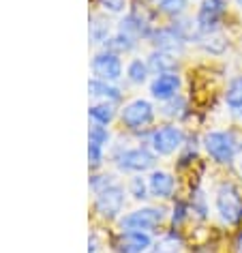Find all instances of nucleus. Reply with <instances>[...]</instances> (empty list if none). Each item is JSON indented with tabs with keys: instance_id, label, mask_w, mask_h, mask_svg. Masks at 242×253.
Here are the masks:
<instances>
[{
	"instance_id": "obj_1",
	"label": "nucleus",
	"mask_w": 242,
	"mask_h": 253,
	"mask_svg": "<svg viewBox=\"0 0 242 253\" xmlns=\"http://www.w3.org/2000/svg\"><path fill=\"white\" fill-rule=\"evenodd\" d=\"M214 206H216V212H219L223 223L234 225L242 219V198H240L238 189L234 185H229V182H223V185L216 189Z\"/></svg>"
},
{
	"instance_id": "obj_2",
	"label": "nucleus",
	"mask_w": 242,
	"mask_h": 253,
	"mask_svg": "<svg viewBox=\"0 0 242 253\" xmlns=\"http://www.w3.org/2000/svg\"><path fill=\"white\" fill-rule=\"evenodd\" d=\"M203 148L216 163H232L236 155V140L225 131H210L203 137Z\"/></svg>"
},
{
	"instance_id": "obj_3",
	"label": "nucleus",
	"mask_w": 242,
	"mask_h": 253,
	"mask_svg": "<svg viewBox=\"0 0 242 253\" xmlns=\"http://www.w3.org/2000/svg\"><path fill=\"white\" fill-rule=\"evenodd\" d=\"M155 163H157L155 153H150L146 146L124 148L116 155V166L122 172H146V169L155 168Z\"/></svg>"
},
{
	"instance_id": "obj_4",
	"label": "nucleus",
	"mask_w": 242,
	"mask_h": 253,
	"mask_svg": "<svg viewBox=\"0 0 242 253\" xmlns=\"http://www.w3.org/2000/svg\"><path fill=\"white\" fill-rule=\"evenodd\" d=\"M124 208V189L120 185H110L103 191L97 193L94 198V211H97L103 219H116Z\"/></svg>"
},
{
	"instance_id": "obj_5",
	"label": "nucleus",
	"mask_w": 242,
	"mask_h": 253,
	"mask_svg": "<svg viewBox=\"0 0 242 253\" xmlns=\"http://www.w3.org/2000/svg\"><path fill=\"white\" fill-rule=\"evenodd\" d=\"M165 219V212L161 208H139V211L129 212L120 219L122 230H137V232H150L157 225H161Z\"/></svg>"
},
{
	"instance_id": "obj_6",
	"label": "nucleus",
	"mask_w": 242,
	"mask_h": 253,
	"mask_svg": "<svg viewBox=\"0 0 242 253\" xmlns=\"http://www.w3.org/2000/svg\"><path fill=\"white\" fill-rule=\"evenodd\" d=\"M150 144L157 155H171L184 144V133L180 126L167 125V126L157 129L155 133L150 135Z\"/></svg>"
},
{
	"instance_id": "obj_7",
	"label": "nucleus",
	"mask_w": 242,
	"mask_h": 253,
	"mask_svg": "<svg viewBox=\"0 0 242 253\" xmlns=\"http://www.w3.org/2000/svg\"><path fill=\"white\" fill-rule=\"evenodd\" d=\"M92 73L94 78L103 82H116L122 78V62H120L116 52H99L92 58Z\"/></svg>"
},
{
	"instance_id": "obj_8",
	"label": "nucleus",
	"mask_w": 242,
	"mask_h": 253,
	"mask_svg": "<svg viewBox=\"0 0 242 253\" xmlns=\"http://www.w3.org/2000/svg\"><path fill=\"white\" fill-rule=\"evenodd\" d=\"M155 116V107L150 105V101L146 99H135L131 101L129 105H124V110L120 112V118H122L124 126L129 129H139V126H146Z\"/></svg>"
},
{
	"instance_id": "obj_9",
	"label": "nucleus",
	"mask_w": 242,
	"mask_h": 253,
	"mask_svg": "<svg viewBox=\"0 0 242 253\" xmlns=\"http://www.w3.org/2000/svg\"><path fill=\"white\" fill-rule=\"evenodd\" d=\"M152 245V238L148 232H137V230H122V234L116 240L118 253H144Z\"/></svg>"
},
{
	"instance_id": "obj_10",
	"label": "nucleus",
	"mask_w": 242,
	"mask_h": 253,
	"mask_svg": "<svg viewBox=\"0 0 242 253\" xmlns=\"http://www.w3.org/2000/svg\"><path fill=\"white\" fill-rule=\"evenodd\" d=\"M178 88H180V78L176 73H159L150 84V94L155 99L161 101H169L171 97L178 94Z\"/></svg>"
},
{
	"instance_id": "obj_11",
	"label": "nucleus",
	"mask_w": 242,
	"mask_h": 253,
	"mask_svg": "<svg viewBox=\"0 0 242 253\" xmlns=\"http://www.w3.org/2000/svg\"><path fill=\"white\" fill-rule=\"evenodd\" d=\"M223 13H225V0H203L197 13V24L202 30H212Z\"/></svg>"
},
{
	"instance_id": "obj_12",
	"label": "nucleus",
	"mask_w": 242,
	"mask_h": 253,
	"mask_svg": "<svg viewBox=\"0 0 242 253\" xmlns=\"http://www.w3.org/2000/svg\"><path fill=\"white\" fill-rule=\"evenodd\" d=\"M155 39V45L161 49V52H167V54H180L182 47H184V37L178 33L176 28H163V30H157L152 35Z\"/></svg>"
},
{
	"instance_id": "obj_13",
	"label": "nucleus",
	"mask_w": 242,
	"mask_h": 253,
	"mask_svg": "<svg viewBox=\"0 0 242 253\" xmlns=\"http://www.w3.org/2000/svg\"><path fill=\"white\" fill-rule=\"evenodd\" d=\"M148 189L155 198L165 200L174 193V178H171V174L157 169V172H152L150 178H148Z\"/></svg>"
},
{
	"instance_id": "obj_14",
	"label": "nucleus",
	"mask_w": 242,
	"mask_h": 253,
	"mask_svg": "<svg viewBox=\"0 0 242 253\" xmlns=\"http://www.w3.org/2000/svg\"><path fill=\"white\" fill-rule=\"evenodd\" d=\"M88 92L97 99H103V101H118L120 99V90L116 86H112V82H103L99 78H94L88 82Z\"/></svg>"
},
{
	"instance_id": "obj_15",
	"label": "nucleus",
	"mask_w": 242,
	"mask_h": 253,
	"mask_svg": "<svg viewBox=\"0 0 242 253\" xmlns=\"http://www.w3.org/2000/svg\"><path fill=\"white\" fill-rule=\"evenodd\" d=\"M197 41H200V45L203 49H208V52H212V54H221L223 49L227 47L225 37L214 33V30H202V35L197 37Z\"/></svg>"
},
{
	"instance_id": "obj_16",
	"label": "nucleus",
	"mask_w": 242,
	"mask_h": 253,
	"mask_svg": "<svg viewBox=\"0 0 242 253\" xmlns=\"http://www.w3.org/2000/svg\"><path fill=\"white\" fill-rule=\"evenodd\" d=\"M176 67V58L174 54H167V52H152L150 58H148V69H152V71L157 73H169L171 69Z\"/></svg>"
},
{
	"instance_id": "obj_17",
	"label": "nucleus",
	"mask_w": 242,
	"mask_h": 253,
	"mask_svg": "<svg viewBox=\"0 0 242 253\" xmlns=\"http://www.w3.org/2000/svg\"><path fill=\"white\" fill-rule=\"evenodd\" d=\"M225 103L234 112L242 107V75H236V78L229 80L227 90H225Z\"/></svg>"
},
{
	"instance_id": "obj_18",
	"label": "nucleus",
	"mask_w": 242,
	"mask_h": 253,
	"mask_svg": "<svg viewBox=\"0 0 242 253\" xmlns=\"http://www.w3.org/2000/svg\"><path fill=\"white\" fill-rule=\"evenodd\" d=\"M118 33H122L126 37H131V39H139L142 35H146V24L139 20L137 15H126L122 22H120V30Z\"/></svg>"
},
{
	"instance_id": "obj_19",
	"label": "nucleus",
	"mask_w": 242,
	"mask_h": 253,
	"mask_svg": "<svg viewBox=\"0 0 242 253\" xmlns=\"http://www.w3.org/2000/svg\"><path fill=\"white\" fill-rule=\"evenodd\" d=\"M114 116H116V112H114V105L110 101H101V103H94L90 107V118L94 120L97 125H107L112 123Z\"/></svg>"
},
{
	"instance_id": "obj_20",
	"label": "nucleus",
	"mask_w": 242,
	"mask_h": 253,
	"mask_svg": "<svg viewBox=\"0 0 242 253\" xmlns=\"http://www.w3.org/2000/svg\"><path fill=\"white\" fill-rule=\"evenodd\" d=\"M126 75L133 84H144L146 78H148V62H142L139 58L131 60L129 67H126Z\"/></svg>"
},
{
	"instance_id": "obj_21",
	"label": "nucleus",
	"mask_w": 242,
	"mask_h": 253,
	"mask_svg": "<svg viewBox=\"0 0 242 253\" xmlns=\"http://www.w3.org/2000/svg\"><path fill=\"white\" fill-rule=\"evenodd\" d=\"M107 35H110V24L103 17H92V24H90L92 43H107Z\"/></svg>"
},
{
	"instance_id": "obj_22",
	"label": "nucleus",
	"mask_w": 242,
	"mask_h": 253,
	"mask_svg": "<svg viewBox=\"0 0 242 253\" xmlns=\"http://www.w3.org/2000/svg\"><path fill=\"white\" fill-rule=\"evenodd\" d=\"M110 142V133H107L105 125H97L94 123L88 131V144H99V146H105Z\"/></svg>"
},
{
	"instance_id": "obj_23",
	"label": "nucleus",
	"mask_w": 242,
	"mask_h": 253,
	"mask_svg": "<svg viewBox=\"0 0 242 253\" xmlns=\"http://www.w3.org/2000/svg\"><path fill=\"white\" fill-rule=\"evenodd\" d=\"M110 45L114 52H131L133 47H135V39H131V37H126V35H122V33H118L114 39H107Z\"/></svg>"
},
{
	"instance_id": "obj_24",
	"label": "nucleus",
	"mask_w": 242,
	"mask_h": 253,
	"mask_svg": "<svg viewBox=\"0 0 242 253\" xmlns=\"http://www.w3.org/2000/svg\"><path fill=\"white\" fill-rule=\"evenodd\" d=\"M184 107H187V101H184L182 97H171L169 101H165V105H163V114L165 116H182L184 114Z\"/></svg>"
},
{
	"instance_id": "obj_25",
	"label": "nucleus",
	"mask_w": 242,
	"mask_h": 253,
	"mask_svg": "<svg viewBox=\"0 0 242 253\" xmlns=\"http://www.w3.org/2000/svg\"><path fill=\"white\" fill-rule=\"evenodd\" d=\"M159 7L169 15H180L187 9V0H159Z\"/></svg>"
},
{
	"instance_id": "obj_26",
	"label": "nucleus",
	"mask_w": 242,
	"mask_h": 253,
	"mask_svg": "<svg viewBox=\"0 0 242 253\" xmlns=\"http://www.w3.org/2000/svg\"><path fill=\"white\" fill-rule=\"evenodd\" d=\"M129 189H131V195L135 200H146L148 198V185H146V180L142 178V176H135V178L131 180V185H129Z\"/></svg>"
},
{
	"instance_id": "obj_27",
	"label": "nucleus",
	"mask_w": 242,
	"mask_h": 253,
	"mask_svg": "<svg viewBox=\"0 0 242 253\" xmlns=\"http://www.w3.org/2000/svg\"><path fill=\"white\" fill-rule=\"evenodd\" d=\"M88 161H90V168H99L103 163V146L88 144Z\"/></svg>"
},
{
	"instance_id": "obj_28",
	"label": "nucleus",
	"mask_w": 242,
	"mask_h": 253,
	"mask_svg": "<svg viewBox=\"0 0 242 253\" xmlns=\"http://www.w3.org/2000/svg\"><path fill=\"white\" fill-rule=\"evenodd\" d=\"M150 253H178V245H176L174 238H165V240H161V243H159Z\"/></svg>"
},
{
	"instance_id": "obj_29",
	"label": "nucleus",
	"mask_w": 242,
	"mask_h": 253,
	"mask_svg": "<svg viewBox=\"0 0 242 253\" xmlns=\"http://www.w3.org/2000/svg\"><path fill=\"white\" fill-rule=\"evenodd\" d=\"M110 185H114V178H112V176H94V178L90 180V187H92L94 193L103 191V189L110 187Z\"/></svg>"
},
{
	"instance_id": "obj_30",
	"label": "nucleus",
	"mask_w": 242,
	"mask_h": 253,
	"mask_svg": "<svg viewBox=\"0 0 242 253\" xmlns=\"http://www.w3.org/2000/svg\"><path fill=\"white\" fill-rule=\"evenodd\" d=\"M99 4L105 11H110V13H120V11L124 9L126 0H99Z\"/></svg>"
},
{
	"instance_id": "obj_31",
	"label": "nucleus",
	"mask_w": 242,
	"mask_h": 253,
	"mask_svg": "<svg viewBox=\"0 0 242 253\" xmlns=\"http://www.w3.org/2000/svg\"><path fill=\"white\" fill-rule=\"evenodd\" d=\"M236 253H242V234L238 236V240H236Z\"/></svg>"
},
{
	"instance_id": "obj_32",
	"label": "nucleus",
	"mask_w": 242,
	"mask_h": 253,
	"mask_svg": "<svg viewBox=\"0 0 242 253\" xmlns=\"http://www.w3.org/2000/svg\"><path fill=\"white\" fill-rule=\"evenodd\" d=\"M236 116H238V118L242 120V107H240V110H236Z\"/></svg>"
},
{
	"instance_id": "obj_33",
	"label": "nucleus",
	"mask_w": 242,
	"mask_h": 253,
	"mask_svg": "<svg viewBox=\"0 0 242 253\" xmlns=\"http://www.w3.org/2000/svg\"><path fill=\"white\" fill-rule=\"evenodd\" d=\"M234 2H236V4H238V7H242V0H234Z\"/></svg>"
},
{
	"instance_id": "obj_34",
	"label": "nucleus",
	"mask_w": 242,
	"mask_h": 253,
	"mask_svg": "<svg viewBox=\"0 0 242 253\" xmlns=\"http://www.w3.org/2000/svg\"><path fill=\"white\" fill-rule=\"evenodd\" d=\"M240 172H242V161H240Z\"/></svg>"
}]
</instances>
